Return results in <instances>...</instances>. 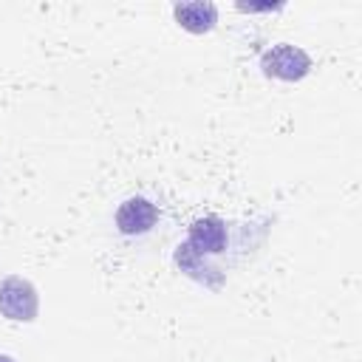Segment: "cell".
<instances>
[{
	"instance_id": "6da1fadb",
	"label": "cell",
	"mask_w": 362,
	"mask_h": 362,
	"mask_svg": "<svg viewBox=\"0 0 362 362\" xmlns=\"http://www.w3.org/2000/svg\"><path fill=\"white\" fill-rule=\"evenodd\" d=\"M40 311V297L37 288L17 274H8L0 280V314L14 320V322H31L37 320Z\"/></svg>"
},
{
	"instance_id": "7a4b0ae2",
	"label": "cell",
	"mask_w": 362,
	"mask_h": 362,
	"mask_svg": "<svg viewBox=\"0 0 362 362\" xmlns=\"http://www.w3.org/2000/svg\"><path fill=\"white\" fill-rule=\"evenodd\" d=\"M260 68L266 76H274L283 82H297L311 71V57L291 42H277L269 51H263Z\"/></svg>"
},
{
	"instance_id": "3957f363",
	"label": "cell",
	"mask_w": 362,
	"mask_h": 362,
	"mask_svg": "<svg viewBox=\"0 0 362 362\" xmlns=\"http://www.w3.org/2000/svg\"><path fill=\"white\" fill-rule=\"evenodd\" d=\"M226 221L218 218V215H204L198 221L189 223V235H187V246L195 249L198 255L204 257H212V255H221L226 249Z\"/></svg>"
},
{
	"instance_id": "277c9868",
	"label": "cell",
	"mask_w": 362,
	"mask_h": 362,
	"mask_svg": "<svg viewBox=\"0 0 362 362\" xmlns=\"http://www.w3.org/2000/svg\"><path fill=\"white\" fill-rule=\"evenodd\" d=\"M156 218H158L156 204L141 198V195H133V198L122 201V206L116 209V226L124 235H144V232H150L156 226Z\"/></svg>"
},
{
	"instance_id": "5b68a950",
	"label": "cell",
	"mask_w": 362,
	"mask_h": 362,
	"mask_svg": "<svg viewBox=\"0 0 362 362\" xmlns=\"http://www.w3.org/2000/svg\"><path fill=\"white\" fill-rule=\"evenodd\" d=\"M175 20L181 28L192 31V34H204V31H212V25L218 23V8L215 3H204V0H195V3H178L173 8Z\"/></svg>"
},
{
	"instance_id": "8992f818",
	"label": "cell",
	"mask_w": 362,
	"mask_h": 362,
	"mask_svg": "<svg viewBox=\"0 0 362 362\" xmlns=\"http://www.w3.org/2000/svg\"><path fill=\"white\" fill-rule=\"evenodd\" d=\"M175 263H178V269H181L184 274H189L192 280H198V283H204V286H209V288H218V286H221V283L212 277V272H218V269L209 263V257L198 255V252L189 249L187 243H178V249H175Z\"/></svg>"
},
{
	"instance_id": "52a82bcc",
	"label": "cell",
	"mask_w": 362,
	"mask_h": 362,
	"mask_svg": "<svg viewBox=\"0 0 362 362\" xmlns=\"http://www.w3.org/2000/svg\"><path fill=\"white\" fill-rule=\"evenodd\" d=\"M0 362H17L14 356H8V354H0Z\"/></svg>"
}]
</instances>
